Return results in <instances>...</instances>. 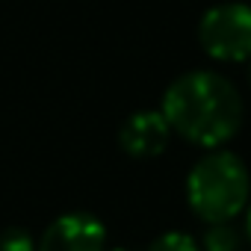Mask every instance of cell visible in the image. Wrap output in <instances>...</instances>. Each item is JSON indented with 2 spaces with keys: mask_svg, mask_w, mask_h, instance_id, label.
<instances>
[{
  "mask_svg": "<svg viewBox=\"0 0 251 251\" xmlns=\"http://www.w3.org/2000/svg\"><path fill=\"white\" fill-rule=\"evenodd\" d=\"M172 133L201 148H222L242 127V98L216 71H186L163 95L160 106Z\"/></svg>",
  "mask_w": 251,
  "mask_h": 251,
  "instance_id": "1",
  "label": "cell"
},
{
  "mask_svg": "<svg viewBox=\"0 0 251 251\" xmlns=\"http://www.w3.org/2000/svg\"><path fill=\"white\" fill-rule=\"evenodd\" d=\"M248 198H251L248 169L230 151L213 148L192 166L186 177V201L192 213L207 225L233 222L248 207Z\"/></svg>",
  "mask_w": 251,
  "mask_h": 251,
  "instance_id": "2",
  "label": "cell"
},
{
  "mask_svg": "<svg viewBox=\"0 0 251 251\" xmlns=\"http://www.w3.org/2000/svg\"><path fill=\"white\" fill-rule=\"evenodd\" d=\"M198 42L210 59L219 62L251 59V6L248 3L210 6L198 21Z\"/></svg>",
  "mask_w": 251,
  "mask_h": 251,
  "instance_id": "3",
  "label": "cell"
},
{
  "mask_svg": "<svg viewBox=\"0 0 251 251\" xmlns=\"http://www.w3.org/2000/svg\"><path fill=\"white\" fill-rule=\"evenodd\" d=\"M106 230L89 213H65L53 219L36 242V251H103Z\"/></svg>",
  "mask_w": 251,
  "mask_h": 251,
  "instance_id": "4",
  "label": "cell"
},
{
  "mask_svg": "<svg viewBox=\"0 0 251 251\" xmlns=\"http://www.w3.org/2000/svg\"><path fill=\"white\" fill-rule=\"evenodd\" d=\"M172 139V127L163 118L160 109H142L133 112L118 130V145L121 151L133 160H154L166 151Z\"/></svg>",
  "mask_w": 251,
  "mask_h": 251,
  "instance_id": "5",
  "label": "cell"
},
{
  "mask_svg": "<svg viewBox=\"0 0 251 251\" xmlns=\"http://www.w3.org/2000/svg\"><path fill=\"white\" fill-rule=\"evenodd\" d=\"M239 245L242 233L230 222H213L201 236V251H239Z\"/></svg>",
  "mask_w": 251,
  "mask_h": 251,
  "instance_id": "6",
  "label": "cell"
},
{
  "mask_svg": "<svg viewBox=\"0 0 251 251\" xmlns=\"http://www.w3.org/2000/svg\"><path fill=\"white\" fill-rule=\"evenodd\" d=\"M145 251H201V245L183 230H169V233L157 236Z\"/></svg>",
  "mask_w": 251,
  "mask_h": 251,
  "instance_id": "7",
  "label": "cell"
},
{
  "mask_svg": "<svg viewBox=\"0 0 251 251\" xmlns=\"http://www.w3.org/2000/svg\"><path fill=\"white\" fill-rule=\"evenodd\" d=\"M0 251H36V242L30 230L24 227H9L0 233Z\"/></svg>",
  "mask_w": 251,
  "mask_h": 251,
  "instance_id": "8",
  "label": "cell"
},
{
  "mask_svg": "<svg viewBox=\"0 0 251 251\" xmlns=\"http://www.w3.org/2000/svg\"><path fill=\"white\" fill-rule=\"evenodd\" d=\"M245 236L251 242V198H248V207H245Z\"/></svg>",
  "mask_w": 251,
  "mask_h": 251,
  "instance_id": "9",
  "label": "cell"
},
{
  "mask_svg": "<svg viewBox=\"0 0 251 251\" xmlns=\"http://www.w3.org/2000/svg\"><path fill=\"white\" fill-rule=\"evenodd\" d=\"M248 86H251V65H248Z\"/></svg>",
  "mask_w": 251,
  "mask_h": 251,
  "instance_id": "10",
  "label": "cell"
},
{
  "mask_svg": "<svg viewBox=\"0 0 251 251\" xmlns=\"http://www.w3.org/2000/svg\"><path fill=\"white\" fill-rule=\"evenodd\" d=\"M109 251H127V248H109Z\"/></svg>",
  "mask_w": 251,
  "mask_h": 251,
  "instance_id": "11",
  "label": "cell"
}]
</instances>
